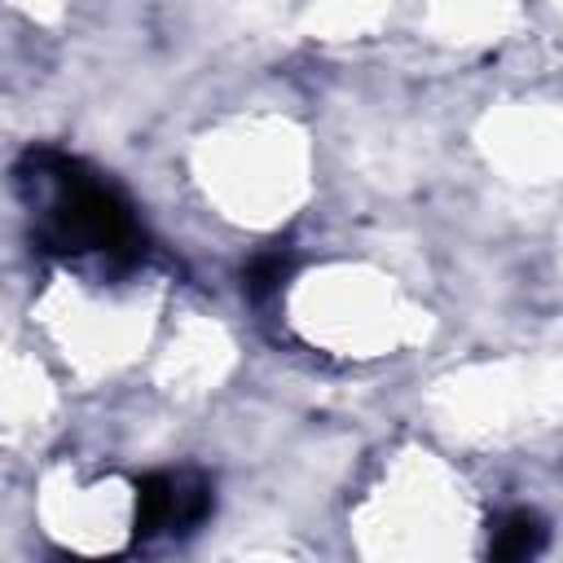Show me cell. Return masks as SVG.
I'll return each mask as SVG.
<instances>
[{"label": "cell", "instance_id": "obj_2", "mask_svg": "<svg viewBox=\"0 0 563 563\" xmlns=\"http://www.w3.org/2000/svg\"><path fill=\"white\" fill-rule=\"evenodd\" d=\"M207 510H211V488L194 471H163L136 488V532L141 537L189 532L207 519Z\"/></svg>", "mask_w": 563, "mask_h": 563}, {"label": "cell", "instance_id": "obj_4", "mask_svg": "<svg viewBox=\"0 0 563 563\" xmlns=\"http://www.w3.org/2000/svg\"><path fill=\"white\" fill-rule=\"evenodd\" d=\"M286 268H290V260L286 255H264V260H255L251 264V273H246V290L260 299V295H268V290H277V282L286 277Z\"/></svg>", "mask_w": 563, "mask_h": 563}, {"label": "cell", "instance_id": "obj_1", "mask_svg": "<svg viewBox=\"0 0 563 563\" xmlns=\"http://www.w3.org/2000/svg\"><path fill=\"white\" fill-rule=\"evenodd\" d=\"M35 189H44V220H40V238L48 251L62 255H101L114 264H132L141 255V229L128 211V202L84 176L75 163L40 154V176Z\"/></svg>", "mask_w": 563, "mask_h": 563}, {"label": "cell", "instance_id": "obj_3", "mask_svg": "<svg viewBox=\"0 0 563 563\" xmlns=\"http://www.w3.org/2000/svg\"><path fill=\"white\" fill-rule=\"evenodd\" d=\"M541 545H545V528H541V519L528 515V510H510V515L497 523V532H493V554H497V559H528V554H537Z\"/></svg>", "mask_w": 563, "mask_h": 563}]
</instances>
